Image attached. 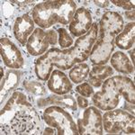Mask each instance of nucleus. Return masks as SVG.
<instances>
[{"mask_svg": "<svg viewBox=\"0 0 135 135\" xmlns=\"http://www.w3.org/2000/svg\"><path fill=\"white\" fill-rule=\"evenodd\" d=\"M0 129L1 134H42L40 114L27 91L15 90L2 105Z\"/></svg>", "mask_w": 135, "mask_h": 135, "instance_id": "nucleus-1", "label": "nucleus"}, {"mask_svg": "<svg viewBox=\"0 0 135 135\" xmlns=\"http://www.w3.org/2000/svg\"><path fill=\"white\" fill-rule=\"evenodd\" d=\"M124 27L123 17L115 11H107L103 15L98 23V35L91 51V63L105 65L114 51V41Z\"/></svg>", "mask_w": 135, "mask_h": 135, "instance_id": "nucleus-2", "label": "nucleus"}, {"mask_svg": "<svg viewBox=\"0 0 135 135\" xmlns=\"http://www.w3.org/2000/svg\"><path fill=\"white\" fill-rule=\"evenodd\" d=\"M76 10L77 3L73 0H51L36 4L31 16L35 25L45 30L56 23L69 25Z\"/></svg>", "mask_w": 135, "mask_h": 135, "instance_id": "nucleus-3", "label": "nucleus"}, {"mask_svg": "<svg viewBox=\"0 0 135 135\" xmlns=\"http://www.w3.org/2000/svg\"><path fill=\"white\" fill-rule=\"evenodd\" d=\"M42 120L46 125L55 128L58 135H78V126L73 117L60 106L46 107L42 113Z\"/></svg>", "mask_w": 135, "mask_h": 135, "instance_id": "nucleus-4", "label": "nucleus"}, {"mask_svg": "<svg viewBox=\"0 0 135 135\" xmlns=\"http://www.w3.org/2000/svg\"><path fill=\"white\" fill-rule=\"evenodd\" d=\"M103 128L108 134H134V115L116 108L106 111L103 115Z\"/></svg>", "mask_w": 135, "mask_h": 135, "instance_id": "nucleus-5", "label": "nucleus"}, {"mask_svg": "<svg viewBox=\"0 0 135 135\" xmlns=\"http://www.w3.org/2000/svg\"><path fill=\"white\" fill-rule=\"evenodd\" d=\"M58 43V32L54 30L42 29L40 27L35 30L29 37L25 47L28 53L32 56H41L44 54L50 46H56Z\"/></svg>", "mask_w": 135, "mask_h": 135, "instance_id": "nucleus-6", "label": "nucleus"}, {"mask_svg": "<svg viewBox=\"0 0 135 135\" xmlns=\"http://www.w3.org/2000/svg\"><path fill=\"white\" fill-rule=\"evenodd\" d=\"M78 132L80 135H102L104 133L103 115L97 107L88 106L78 119Z\"/></svg>", "mask_w": 135, "mask_h": 135, "instance_id": "nucleus-7", "label": "nucleus"}, {"mask_svg": "<svg viewBox=\"0 0 135 135\" xmlns=\"http://www.w3.org/2000/svg\"><path fill=\"white\" fill-rule=\"evenodd\" d=\"M101 88V90L95 92L91 97L94 106L102 111H110L116 108L121 97L114 88L112 77L104 80Z\"/></svg>", "mask_w": 135, "mask_h": 135, "instance_id": "nucleus-8", "label": "nucleus"}, {"mask_svg": "<svg viewBox=\"0 0 135 135\" xmlns=\"http://www.w3.org/2000/svg\"><path fill=\"white\" fill-rule=\"evenodd\" d=\"M98 35V23H93L89 31L84 35L78 37L76 40L74 46L70 47L76 56L78 63H82L86 60L90 56L93 46L97 42Z\"/></svg>", "mask_w": 135, "mask_h": 135, "instance_id": "nucleus-9", "label": "nucleus"}, {"mask_svg": "<svg viewBox=\"0 0 135 135\" xmlns=\"http://www.w3.org/2000/svg\"><path fill=\"white\" fill-rule=\"evenodd\" d=\"M1 58L8 69H20L25 66V57L19 48L10 39L2 37L0 41Z\"/></svg>", "mask_w": 135, "mask_h": 135, "instance_id": "nucleus-10", "label": "nucleus"}, {"mask_svg": "<svg viewBox=\"0 0 135 135\" xmlns=\"http://www.w3.org/2000/svg\"><path fill=\"white\" fill-rule=\"evenodd\" d=\"M59 50V48H51L35 60L34 72L39 80L47 81L49 79L51 72L53 71V66L56 67Z\"/></svg>", "mask_w": 135, "mask_h": 135, "instance_id": "nucleus-11", "label": "nucleus"}, {"mask_svg": "<svg viewBox=\"0 0 135 135\" xmlns=\"http://www.w3.org/2000/svg\"><path fill=\"white\" fill-rule=\"evenodd\" d=\"M93 25L91 13L85 7H78L69 23V31L74 37H80L89 31Z\"/></svg>", "mask_w": 135, "mask_h": 135, "instance_id": "nucleus-12", "label": "nucleus"}, {"mask_svg": "<svg viewBox=\"0 0 135 135\" xmlns=\"http://www.w3.org/2000/svg\"><path fill=\"white\" fill-rule=\"evenodd\" d=\"M35 30V23L31 15L23 14L17 16L14 23L13 32L15 38L22 46H25L29 37Z\"/></svg>", "mask_w": 135, "mask_h": 135, "instance_id": "nucleus-13", "label": "nucleus"}, {"mask_svg": "<svg viewBox=\"0 0 135 135\" xmlns=\"http://www.w3.org/2000/svg\"><path fill=\"white\" fill-rule=\"evenodd\" d=\"M36 105L40 109L46 108L51 105H57L62 108H67L73 112L78 110V104L73 95L66 94V95H51L49 97H39L36 101Z\"/></svg>", "mask_w": 135, "mask_h": 135, "instance_id": "nucleus-14", "label": "nucleus"}, {"mask_svg": "<svg viewBox=\"0 0 135 135\" xmlns=\"http://www.w3.org/2000/svg\"><path fill=\"white\" fill-rule=\"evenodd\" d=\"M47 88L56 95H66L72 90L73 84L62 70L54 69L47 80Z\"/></svg>", "mask_w": 135, "mask_h": 135, "instance_id": "nucleus-15", "label": "nucleus"}, {"mask_svg": "<svg viewBox=\"0 0 135 135\" xmlns=\"http://www.w3.org/2000/svg\"><path fill=\"white\" fill-rule=\"evenodd\" d=\"M114 88L120 97H123L126 102L135 104L134 82L125 76H112Z\"/></svg>", "mask_w": 135, "mask_h": 135, "instance_id": "nucleus-16", "label": "nucleus"}, {"mask_svg": "<svg viewBox=\"0 0 135 135\" xmlns=\"http://www.w3.org/2000/svg\"><path fill=\"white\" fill-rule=\"evenodd\" d=\"M21 72L18 69H8L6 71V74L1 78V103L5 101L6 97L15 90H16L17 86L21 82Z\"/></svg>", "mask_w": 135, "mask_h": 135, "instance_id": "nucleus-17", "label": "nucleus"}, {"mask_svg": "<svg viewBox=\"0 0 135 135\" xmlns=\"http://www.w3.org/2000/svg\"><path fill=\"white\" fill-rule=\"evenodd\" d=\"M114 70L109 65H95L89 71L88 82L93 88H101L104 81L112 77Z\"/></svg>", "mask_w": 135, "mask_h": 135, "instance_id": "nucleus-18", "label": "nucleus"}, {"mask_svg": "<svg viewBox=\"0 0 135 135\" xmlns=\"http://www.w3.org/2000/svg\"><path fill=\"white\" fill-rule=\"evenodd\" d=\"M109 61L111 67L117 72L124 75H131L134 73V66L124 52L120 51H115L112 54Z\"/></svg>", "mask_w": 135, "mask_h": 135, "instance_id": "nucleus-19", "label": "nucleus"}, {"mask_svg": "<svg viewBox=\"0 0 135 135\" xmlns=\"http://www.w3.org/2000/svg\"><path fill=\"white\" fill-rule=\"evenodd\" d=\"M135 42V23L134 22H130L124 25L123 31L116 36L114 41L115 46L119 49L127 51L133 47Z\"/></svg>", "mask_w": 135, "mask_h": 135, "instance_id": "nucleus-20", "label": "nucleus"}, {"mask_svg": "<svg viewBox=\"0 0 135 135\" xmlns=\"http://www.w3.org/2000/svg\"><path fill=\"white\" fill-rule=\"evenodd\" d=\"M89 71H90L89 65L84 62L78 63L70 69V71L69 73V78L72 83L80 84L88 78Z\"/></svg>", "mask_w": 135, "mask_h": 135, "instance_id": "nucleus-21", "label": "nucleus"}, {"mask_svg": "<svg viewBox=\"0 0 135 135\" xmlns=\"http://www.w3.org/2000/svg\"><path fill=\"white\" fill-rule=\"evenodd\" d=\"M23 86L25 91L34 97H44L47 95V89L42 82L36 79L23 80Z\"/></svg>", "mask_w": 135, "mask_h": 135, "instance_id": "nucleus-22", "label": "nucleus"}, {"mask_svg": "<svg viewBox=\"0 0 135 135\" xmlns=\"http://www.w3.org/2000/svg\"><path fill=\"white\" fill-rule=\"evenodd\" d=\"M58 32V43L60 46L61 50H66L69 48L72 47L74 40L73 37L69 34L67 29L65 28H59L57 30Z\"/></svg>", "mask_w": 135, "mask_h": 135, "instance_id": "nucleus-23", "label": "nucleus"}, {"mask_svg": "<svg viewBox=\"0 0 135 135\" xmlns=\"http://www.w3.org/2000/svg\"><path fill=\"white\" fill-rule=\"evenodd\" d=\"M75 90L78 94H79L82 97H86V98L91 97L94 95V93H95L94 88L88 82H82V83H80L78 86H76Z\"/></svg>", "mask_w": 135, "mask_h": 135, "instance_id": "nucleus-24", "label": "nucleus"}, {"mask_svg": "<svg viewBox=\"0 0 135 135\" xmlns=\"http://www.w3.org/2000/svg\"><path fill=\"white\" fill-rule=\"evenodd\" d=\"M110 3H112L113 5L118 6V7H122L123 10H127V11H131V10H134V2L133 1H125V0H112L110 1Z\"/></svg>", "mask_w": 135, "mask_h": 135, "instance_id": "nucleus-25", "label": "nucleus"}, {"mask_svg": "<svg viewBox=\"0 0 135 135\" xmlns=\"http://www.w3.org/2000/svg\"><path fill=\"white\" fill-rule=\"evenodd\" d=\"M75 97H76V101H77L78 106L79 108H81V109H86V108H88L89 106V101L86 97H82L79 94H77Z\"/></svg>", "mask_w": 135, "mask_h": 135, "instance_id": "nucleus-26", "label": "nucleus"}, {"mask_svg": "<svg viewBox=\"0 0 135 135\" xmlns=\"http://www.w3.org/2000/svg\"><path fill=\"white\" fill-rule=\"evenodd\" d=\"M12 5H16L21 8H25L26 6H32L35 3V1H10Z\"/></svg>", "mask_w": 135, "mask_h": 135, "instance_id": "nucleus-27", "label": "nucleus"}, {"mask_svg": "<svg viewBox=\"0 0 135 135\" xmlns=\"http://www.w3.org/2000/svg\"><path fill=\"white\" fill-rule=\"evenodd\" d=\"M134 105L135 104H132V103H129V102H126L124 103V110L127 111V112H130V114H133L134 115Z\"/></svg>", "mask_w": 135, "mask_h": 135, "instance_id": "nucleus-28", "label": "nucleus"}, {"mask_svg": "<svg viewBox=\"0 0 135 135\" xmlns=\"http://www.w3.org/2000/svg\"><path fill=\"white\" fill-rule=\"evenodd\" d=\"M123 16H124L125 19L129 20L130 22H134V10L125 11Z\"/></svg>", "mask_w": 135, "mask_h": 135, "instance_id": "nucleus-29", "label": "nucleus"}, {"mask_svg": "<svg viewBox=\"0 0 135 135\" xmlns=\"http://www.w3.org/2000/svg\"><path fill=\"white\" fill-rule=\"evenodd\" d=\"M42 134H51V135H55L57 134V130L55 129V128L53 127H51V126H46V128H45L44 130H43L42 132Z\"/></svg>", "mask_w": 135, "mask_h": 135, "instance_id": "nucleus-30", "label": "nucleus"}, {"mask_svg": "<svg viewBox=\"0 0 135 135\" xmlns=\"http://www.w3.org/2000/svg\"><path fill=\"white\" fill-rule=\"evenodd\" d=\"M94 4L100 8H105L110 6V1H107V0H105V1H94Z\"/></svg>", "mask_w": 135, "mask_h": 135, "instance_id": "nucleus-31", "label": "nucleus"}, {"mask_svg": "<svg viewBox=\"0 0 135 135\" xmlns=\"http://www.w3.org/2000/svg\"><path fill=\"white\" fill-rule=\"evenodd\" d=\"M130 57H131V61H132V65L134 66V62H135V59H134V55H135V48L132 47V50H131L129 51Z\"/></svg>", "mask_w": 135, "mask_h": 135, "instance_id": "nucleus-32", "label": "nucleus"}]
</instances>
